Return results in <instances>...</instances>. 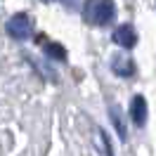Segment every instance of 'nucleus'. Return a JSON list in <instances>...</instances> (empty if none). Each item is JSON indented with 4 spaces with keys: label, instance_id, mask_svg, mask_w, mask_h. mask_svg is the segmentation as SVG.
Listing matches in <instances>:
<instances>
[{
    "label": "nucleus",
    "instance_id": "f257e3e1",
    "mask_svg": "<svg viewBox=\"0 0 156 156\" xmlns=\"http://www.w3.org/2000/svg\"><path fill=\"white\" fill-rule=\"evenodd\" d=\"M83 14L90 24L107 26L116 17V5H114V0H88L85 7H83Z\"/></svg>",
    "mask_w": 156,
    "mask_h": 156
},
{
    "label": "nucleus",
    "instance_id": "f03ea898",
    "mask_svg": "<svg viewBox=\"0 0 156 156\" xmlns=\"http://www.w3.org/2000/svg\"><path fill=\"white\" fill-rule=\"evenodd\" d=\"M7 33H10L14 40H26L31 36V17L29 14H14L10 21H7Z\"/></svg>",
    "mask_w": 156,
    "mask_h": 156
},
{
    "label": "nucleus",
    "instance_id": "7ed1b4c3",
    "mask_svg": "<svg viewBox=\"0 0 156 156\" xmlns=\"http://www.w3.org/2000/svg\"><path fill=\"white\" fill-rule=\"evenodd\" d=\"M114 40H116L121 48H135L137 45V33H135V29L130 26V24H123V26H118L116 29V33H114Z\"/></svg>",
    "mask_w": 156,
    "mask_h": 156
},
{
    "label": "nucleus",
    "instance_id": "20e7f679",
    "mask_svg": "<svg viewBox=\"0 0 156 156\" xmlns=\"http://www.w3.org/2000/svg\"><path fill=\"white\" fill-rule=\"evenodd\" d=\"M130 116L135 121V126H144L147 121V99L142 95H135L130 102Z\"/></svg>",
    "mask_w": 156,
    "mask_h": 156
},
{
    "label": "nucleus",
    "instance_id": "39448f33",
    "mask_svg": "<svg viewBox=\"0 0 156 156\" xmlns=\"http://www.w3.org/2000/svg\"><path fill=\"white\" fill-rule=\"evenodd\" d=\"M111 69L116 71L118 76H133L135 73V64H133V59H128V57H118L111 62Z\"/></svg>",
    "mask_w": 156,
    "mask_h": 156
},
{
    "label": "nucleus",
    "instance_id": "423d86ee",
    "mask_svg": "<svg viewBox=\"0 0 156 156\" xmlns=\"http://www.w3.org/2000/svg\"><path fill=\"white\" fill-rule=\"evenodd\" d=\"M43 48H45V55H50V57L57 59V62H64V59H66V50L62 48L59 43H43Z\"/></svg>",
    "mask_w": 156,
    "mask_h": 156
},
{
    "label": "nucleus",
    "instance_id": "0eeeda50",
    "mask_svg": "<svg viewBox=\"0 0 156 156\" xmlns=\"http://www.w3.org/2000/svg\"><path fill=\"white\" fill-rule=\"evenodd\" d=\"M111 121H114V126H116L121 140H126V126H123V121L118 118V111H116V109H111Z\"/></svg>",
    "mask_w": 156,
    "mask_h": 156
},
{
    "label": "nucleus",
    "instance_id": "6e6552de",
    "mask_svg": "<svg viewBox=\"0 0 156 156\" xmlns=\"http://www.w3.org/2000/svg\"><path fill=\"white\" fill-rule=\"evenodd\" d=\"M99 142H102V147H104V154L111 156V149H109V140H107V135H104V133H99Z\"/></svg>",
    "mask_w": 156,
    "mask_h": 156
},
{
    "label": "nucleus",
    "instance_id": "1a4fd4ad",
    "mask_svg": "<svg viewBox=\"0 0 156 156\" xmlns=\"http://www.w3.org/2000/svg\"><path fill=\"white\" fill-rule=\"evenodd\" d=\"M62 2H76V0H62Z\"/></svg>",
    "mask_w": 156,
    "mask_h": 156
}]
</instances>
